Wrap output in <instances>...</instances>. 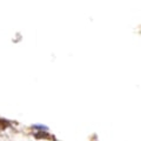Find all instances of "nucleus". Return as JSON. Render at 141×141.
<instances>
[{"label":"nucleus","mask_w":141,"mask_h":141,"mask_svg":"<svg viewBox=\"0 0 141 141\" xmlns=\"http://www.w3.org/2000/svg\"><path fill=\"white\" fill-rule=\"evenodd\" d=\"M37 138H46L47 136V134H45V133H43V132H39V133H37Z\"/></svg>","instance_id":"obj_3"},{"label":"nucleus","mask_w":141,"mask_h":141,"mask_svg":"<svg viewBox=\"0 0 141 141\" xmlns=\"http://www.w3.org/2000/svg\"><path fill=\"white\" fill-rule=\"evenodd\" d=\"M0 125H3V127H1V128H6L7 126H8V122H7V121H5V120L0 119Z\"/></svg>","instance_id":"obj_2"},{"label":"nucleus","mask_w":141,"mask_h":141,"mask_svg":"<svg viewBox=\"0 0 141 141\" xmlns=\"http://www.w3.org/2000/svg\"><path fill=\"white\" fill-rule=\"evenodd\" d=\"M32 127H33L34 129H39V131H41V132H43V131H47V129H48V127H47V126H45V125H33Z\"/></svg>","instance_id":"obj_1"}]
</instances>
